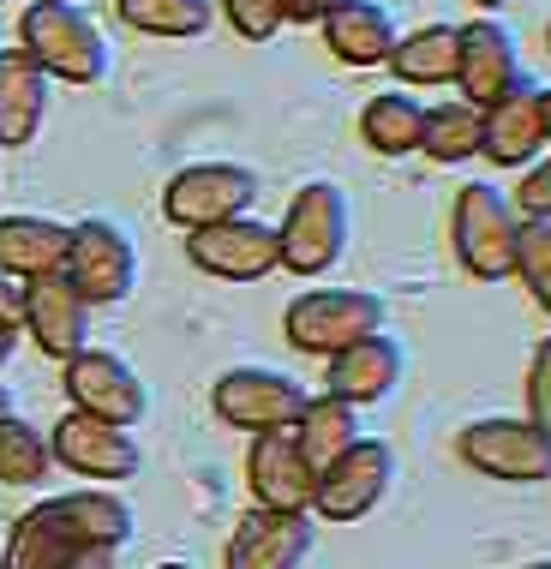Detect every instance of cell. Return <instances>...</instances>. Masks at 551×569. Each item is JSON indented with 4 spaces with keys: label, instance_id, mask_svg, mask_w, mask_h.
<instances>
[{
    "label": "cell",
    "instance_id": "obj_8",
    "mask_svg": "<svg viewBox=\"0 0 551 569\" xmlns=\"http://www.w3.org/2000/svg\"><path fill=\"white\" fill-rule=\"evenodd\" d=\"M210 402L234 432H288V426L300 420L305 408V390L294 378L270 372V366H234V372L217 378V390H210Z\"/></svg>",
    "mask_w": 551,
    "mask_h": 569
},
{
    "label": "cell",
    "instance_id": "obj_5",
    "mask_svg": "<svg viewBox=\"0 0 551 569\" xmlns=\"http://www.w3.org/2000/svg\"><path fill=\"white\" fill-rule=\"evenodd\" d=\"M258 204V174L247 162H192L162 187V217L174 228H217L234 217H252Z\"/></svg>",
    "mask_w": 551,
    "mask_h": 569
},
{
    "label": "cell",
    "instance_id": "obj_38",
    "mask_svg": "<svg viewBox=\"0 0 551 569\" xmlns=\"http://www.w3.org/2000/svg\"><path fill=\"white\" fill-rule=\"evenodd\" d=\"M7 413H12V396H7V390H0V420H7Z\"/></svg>",
    "mask_w": 551,
    "mask_h": 569
},
{
    "label": "cell",
    "instance_id": "obj_33",
    "mask_svg": "<svg viewBox=\"0 0 551 569\" xmlns=\"http://www.w3.org/2000/svg\"><path fill=\"white\" fill-rule=\"evenodd\" d=\"M335 0H282V24H318Z\"/></svg>",
    "mask_w": 551,
    "mask_h": 569
},
{
    "label": "cell",
    "instance_id": "obj_34",
    "mask_svg": "<svg viewBox=\"0 0 551 569\" xmlns=\"http://www.w3.org/2000/svg\"><path fill=\"white\" fill-rule=\"evenodd\" d=\"M19 318H24V282L0 276V325H19Z\"/></svg>",
    "mask_w": 551,
    "mask_h": 569
},
{
    "label": "cell",
    "instance_id": "obj_42",
    "mask_svg": "<svg viewBox=\"0 0 551 569\" xmlns=\"http://www.w3.org/2000/svg\"><path fill=\"white\" fill-rule=\"evenodd\" d=\"M0 7H7V0H0Z\"/></svg>",
    "mask_w": 551,
    "mask_h": 569
},
{
    "label": "cell",
    "instance_id": "obj_40",
    "mask_svg": "<svg viewBox=\"0 0 551 569\" xmlns=\"http://www.w3.org/2000/svg\"><path fill=\"white\" fill-rule=\"evenodd\" d=\"M522 569H551V563H522Z\"/></svg>",
    "mask_w": 551,
    "mask_h": 569
},
{
    "label": "cell",
    "instance_id": "obj_24",
    "mask_svg": "<svg viewBox=\"0 0 551 569\" xmlns=\"http://www.w3.org/2000/svg\"><path fill=\"white\" fill-rule=\"evenodd\" d=\"M384 67L402 84H425V90L455 84V24H420L408 37H395Z\"/></svg>",
    "mask_w": 551,
    "mask_h": 569
},
{
    "label": "cell",
    "instance_id": "obj_6",
    "mask_svg": "<svg viewBox=\"0 0 551 569\" xmlns=\"http://www.w3.org/2000/svg\"><path fill=\"white\" fill-rule=\"evenodd\" d=\"M67 282L79 288L90 306H120L138 282V246L120 222L109 217H84L72 222V240H67Z\"/></svg>",
    "mask_w": 551,
    "mask_h": 569
},
{
    "label": "cell",
    "instance_id": "obj_17",
    "mask_svg": "<svg viewBox=\"0 0 551 569\" xmlns=\"http://www.w3.org/2000/svg\"><path fill=\"white\" fill-rule=\"evenodd\" d=\"M545 150V120H540V84H522L510 97H498L485 109V127H480V157L498 162V168H528L540 162Z\"/></svg>",
    "mask_w": 551,
    "mask_h": 569
},
{
    "label": "cell",
    "instance_id": "obj_30",
    "mask_svg": "<svg viewBox=\"0 0 551 569\" xmlns=\"http://www.w3.org/2000/svg\"><path fill=\"white\" fill-rule=\"evenodd\" d=\"M217 7L247 42H270L282 30V0H217Z\"/></svg>",
    "mask_w": 551,
    "mask_h": 569
},
{
    "label": "cell",
    "instance_id": "obj_23",
    "mask_svg": "<svg viewBox=\"0 0 551 569\" xmlns=\"http://www.w3.org/2000/svg\"><path fill=\"white\" fill-rule=\"evenodd\" d=\"M288 432H294L300 456H305V468L324 473L335 456H348V450L360 443V420H354V408L335 402V396H305L300 420L288 426Z\"/></svg>",
    "mask_w": 551,
    "mask_h": 569
},
{
    "label": "cell",
    "instance_id": "obj_15",
    "mask_svg": "<svg viewBox=\"0 0 551 569\" xmlns=\"http://www.w3.org/2000/svg\"><path fill=\"white\" fill-rule=\"evenodd\" d=\"M318 528L305 510H264L240 516L234 540H228V569H300L312 551Z\"/></svg>",
    "mask_w": 551,
    "mask_h": 569
},
{
    "label": "cell",
    "instance_id": "obj_39",
    "mask_svg": "<svg viewBox=\"0 0 551 569\" xmlns=\"http://www.w3.org/2000/svg\"><path fill=\"white\" fill-rule=\"evenodd\" d=\"M157 569H192V563H157Z\"/></svg>",
    "mask_w": 551,
    "mask_h": 569
},
{
    "label": "cell",
    "instance_id": "obj_31",
    "mask_svg": "<svg viewBox=\"0 0 551 569\" xmlns=\"http://www.w3.org/2000/svg\"><path fill=\"white\" fill-rule=\"evenodd\" d=\"M515 217H533V222H551V162H528L522 168V187H515Z\"/></svg>",
    "mask_w": 551,
    "mask_h": 569
},
{
    "label": "cell",
    "instance_id": "obj_22",
    "mask_svg": "<svg viewBox=\"0 0 551 569\" xmlns=\"http://www.w3.org/2000/svg\"><path fill=\"white\" fill-rule=\"evenodd\" d=\"M49 503H54L60 528H67L79 546H109V551H120V546L132 540V503L120 498V491L90 486V491H67V498H49Z\"/></svg>",
    "mask_w": 551,
    "mask_h": 569
},
{
    "label": "cell",
    "instance_id": "obj_21",
    "mask_svg": "<svg viewBox=\"0 0 551 569\" xmlns=\"http://www.w3.org/2000/svg\"><path fill=\"white\" fill-rule=\"evenodd\" d=\"M67 240L72 228L54 217H0V276L30 282V276H49L67 264Z\"/></svg>",
    "mask_w": 551,
    "mask_h": 569
},
{
    "label": "cell",
    "instance_id": "obj_4",
    "mask_svg": "<svg viewBox=\"0 0 551 569\" xmlns=\"http://www.w3.org/2000/svg\"><path fill=\"white\" fill-rule=\"evenodd\" d=\"M282 330L300 353H342L384 330V300L372 288H305L282 312Z\"/></svg>",
    "mask_w": 551,
    "mask_h": 569
},
{
    "label": "cell",
    "instance_id": "obj_1",
    "mask_svg": "<svg viewBox=\"0 0 551 569\" xmlns=\"http://www.w3.org/2000/svg\"><path fill=\"white\" fill-rule=\"evenodd\" d=\"M19 49L60 84H102L109 79V42L97 19L72 0H30L19 12Z\"/></svg>",
    "mask_w": 551,
    "mask_h": 569
},
{
    "label": "cell",
    "instance_id": "obj_10",
    "mask_svg": "<svg viewBox=\"0 0 551 569\" xmlns=\"http://www.w3.org/2000/svg\"><path fill=\"white\" fill-rule=\"evenodd\" d=\"M187 258L204 276H217V282H264L270 270H282V240H276L270 222L234 217L217 228H192Z\"/></svg>",
    "mask_w": 551,
    "mask_h": 569
},
{
    "label": "cell",
    "instance_id": "obj_3",
    "mask_svg": "<svg viewBox=\"0 0 551 569\" xmlns=\"http://www.w3.org/2000/svg\"><path fill=\"white\" fill-rule=\"evenodd\" d=\"M348 192L335 187V180H305L294 192V204H288L282 228H276V240H282V270L294 276H324L342 264L348 252Z\"/></svg>",
    "mask_w": 551,
    "mask_h": 569
},
{
    "label": "cell",
    "instance_id": "obj_9",
    "mask_svg": "<svg viewBox=\"0 0 551 569\" xmlns=\"http://www.w3.org/2000/svg\"><path fill=\"white\" fill-rule=\"evenodd\" d=\"M390 480H395V450L378 443V438H360L354 450L335 456L330 468L318 473L312 510L324 521H360L390 498Z\"/></svg>",
    "mask_w": 551,
    "mask_h": 569
},
{
    "label": "cell",
    "instance_id": "obj_28",
    "mask_svg": "<svg viewBox=\"0 0 551 569\" xmlns=\"http://www.w3.org/2000/svg\"><path fill=\"white\" fill-rule=\"evenodd\" d=\"M49 468H54L49 432H37L19 413H7V420H0V480L7 486H42Z\"/></svg>",
    "mask_w": 551,
    "mask_h": 569
},
{
    "label": "cell",
    "instance_id": "obj_29",
    "mask_svg": "<svg viewBox=\"0 0 551 569\" xmlns=\"http://www.w3.org/2000/svg\"><path fill=\"white\" fill-rule=\"evenodd\" d=\"M510 276H522V288L533 295V306H540V312H551V222L522 217V228H515Z\"/></svg>",
    "mask_w": 551,
    "mask_h": 569
},
{
    "label": "cell",
    "instance_id": "obj_16",
    "mask_svg": "<svg viewBox=\"0 0 551 569\" xmlns=\"http://www.w3.org/2000/svg\"><path fill=\"white\" fill-rule=\"evenodd\" d=\"M247 480H252L264 510H312L318 473L305 468L294 432H258L252 456H247Z\"/></svg>",
    "mask_w": 551,
    "mask_h": 569
},
{
    "label": "cell",
    "instance_id": "obj_7",
    "mask_svg": "<svg viewBox=\"0 0 551 569\" xmlns=\"http://www.w3.org/2000/svg\"><path fill=\"white\" fill-rule=\"evenodd\" d=\"M522 84H528L522 49H515V37L498 19L455 24V90H462V102L492 109L498 97H510Z\"/></svg>",
    "mask_w": 551,
    "mask_h": 569
},
{
    "label": "cell",
    "instance_id": "obj_11",
    "mask_svg": "<svg viewBox=\"0 0 551 569\" xmlns=\"http://www.w3.org/2000/svg\"><path fill=\"white\" fill-rule=\"evenodd\" d=\"M462 461L492 480H551V432L540 420H473L462 432Z\"/></svg>",
    "mask_w": 551,
    "mask_h": 569
},
{
    "label": "cell",
    "instance_id": "obj_25",
    "mask_svg": "<svg viewBox=\"0 0 551 569\" xmlns=\"http://www.w3.org/2000/svg\"><path fill=\"white\" fill-rule=\"evenodd\" d=\"M420 132H425V102L408 97V90H384V97H372L360 109V138L378 157H408V150H420Z\"/></svg>",
    "mask_w": 551,
    "mask_h": 569
},
{
    "label": "cell",
    "instance_id": "obj_37",
    "mask_svg": "<svg viewBox=\"0 0 551 569\" xmlns=\"http://www.w3.org/2000/svg\"><path fill=\"white\" fill-rule=\"evenodd\" d=\"M473 7H480V12H503L510 0H473Z\"/></svg>",
    "mask_w": 551,
    "mask_h": 569
},
{
    "label": "cell",
    "instance_id": "obj_20",
    "mask_svg": "<svg viewBox=\"0 0 551 569\" xmlns=\"http://www.w3.org/2000/svg\"><path fill=\"white\" fill-rule=\"evenodd\" d=\"M49 72L24 49H0V150H19L49 120Z\"/></svg>",
    "mask_w": 551,
    "mask_h": 569
},
{
    "label": "cell",
    "instance_id": "obj_12",
    "mask_svg": "<svg viewBox=\"0 0 551 569\" xmlns=\"http://www.w3.org/2000/svg\"><path fill=\"white\" fill-rule=\"evenodd\" d=\"M90 312H97V306L67 282V270H49V276H30L24 282L19 330L49 353V360H72V353L90 348Z\"/></svg>",
    "mask_w": 551,
    "mask_h": 569
},
{
    "label": "cell",
    "instance_id": "obj_18",
    "mask_svg": "<svg viewBox=\"0 0 551 569\" xmlns=\"http://www.w3.org/2000/svg\"><path fill=\"white\" fill-rule=\"evenodd\" d=\"M324 383H330L324 396H335V402H348V408L384 402V396H395V383H402V348H395L384 330L365 336V342L330 353V378Z\"/></svg>",
    "mask_w": 551,
    "mask_h": 569
},
{
    "label": "cell",
    "instance_id": "obj_32",
    "mask_svg": "<svg viewBox=\"0 0 551 569\" xmlns=\"http://www.w3.org/2000/svg\"><path fill=\"white\" fill-rule=\"evenodd\" d=\"M528 420H540L551 432V336L533 348V366H528Z\"/></svg>",
    "mask_w": 551,
    "mask_h": 569
},
{
    "label": "cell",
    "instance_id": "obj_35",
    "mask_svg": "<svg viewBox=\"0 0 551 569\" xmlns=\"http://www.w3.org/2000/svg\"><path fill=\"white\" fill-rule=\"evenodd\" d=\"M12 348H19V325H0V366L12 360Z\"/></svg>",
    "mask_w": 551,
    "mask_h": 569
},
{
    "label": "cell",
    "instance_id": "obj_14",
    "mask_svg": "<svg viewBox=\"0 0 551 569\" xmlns=\"http://www.w3.org/2000/svg\"><path fill=\"white\" fill-rule=\"evenodd\" d=\"M49 450H54L60 468L84 473V480H132L138 461H144L138 456V438L127 432V426H109V420L79 413V408L49 432Z\"/></svg>",
    "mask_w": 551,
    "mask_h": 569
},
{
    "label": "cell",
    "instance_id": "obj_26",
    "mask_svg": "<svg viewBox=\"0 0 551 569\" xmlns=\"http://www.w3.org/2000/svg\"><path fill=\"white\" fill-rule=\"evenodd\" d=\"M114 12L138 37H204L217 0H114Z\"/></svg>",
    "mask_w": 551,
    "mask_h": 569
},
{
    "label": "cell",
    "instance_id": "obj_27",
    "mask_svg": "<svg viewBox=\"0 0 551 569\" xmlns=\"http://www.w3.org/2000/svg\"><path fill=\"white\" fill-rule=\"evenodd\" d=\"M480 127H485V109H473V102H438V109H425L420 150L432 162H473L480 157Z\"/></svg>",
    "mask_w": 551,
    "mask_h": 569
},
{
    "label": "cell",
    "instance_id": "obj_36",
    "mask_svg": "<svg viewBox=\"0 0 551 569\" xmlns=\"http://www.w3.org/2000/svg\"><path fill=\"white\" fill-rule=\"evenodd\" d=\"M540 120H545V144H551V90H540Z\"/></svg>",
    "mask_w": 551,
    "mask_h": 569
},
{
    "label": "cell",
    "instance_id": "obj_19",
    "mask_svg": "<svg viewBox=\"0 0 551 569\" xmlns=\"http://www.w3.org/2000/svg\"><path fill=\"white\" fill-rule=\"evenodd\" d=\"M318 30H324V49L342 67H384L395 49V19L378 0H335L324 19H318Z\"/></svg>",
    "mask_w": 551,
    "mask_h": 569
},
{
    "label": "cell",
    "instance_id": "obj_13",
    "mask_svg": "<svg viewBox=\"0 0 551 569\" xmlns=\"http://www.w3.org/2000/svg\"><path fill=\"white\" fill-rule=\"evenodd\" d=\"M67 396L79 413H97L109 426H138L150 413V390L138 383V372L109 348H84L67 360Z\"/></svg>",
    "mask_w": 551,
    "mask_h": 569
},
{
    "label": "cell",
    "instance_id": "obj_41",
    "mask_svg": "<svg viewBox=\"0 0 551 569\" xmlns=\"http://www.w3.org/2000/svg\"><path fill=\"white\" fill-rule=\"evenodd\" d=\"M545 49H551V24H545Z\"/></svg>",
    "mask_w": 551,
    "mask_h": 569
},
{
    "label": "cell",
    "instance_id": "obj_2",
    "mask_svg": "<svg viewBox=\"0 0 551 569\" xmlns=\"http://www.w3.org/2000/svg\"><path fill=\"white\" fill-rule=\"evenodd\" d=\"M515 217L510 192L492 187V180H468L455 192V210H450V246H455V264L480 282H503L510 276V258H515Z\"/></svg>",
    "mask_w": 551,
    "mask_h": 569
},
{
    "label": "cell",
    "instance_id": "obj_43",
    "mask_svg": "<svg viewBox=\"0 0 551 569\" xmlns=\"http://www.w3.org/2000/svg\"><path fill=\"white\" fill-rule=\"evenodd\" d=\"M0 563H7V558H0Z\"/></svg>",
    "mask_w": 551,
    "mask_h": 569
}]
</instances>
